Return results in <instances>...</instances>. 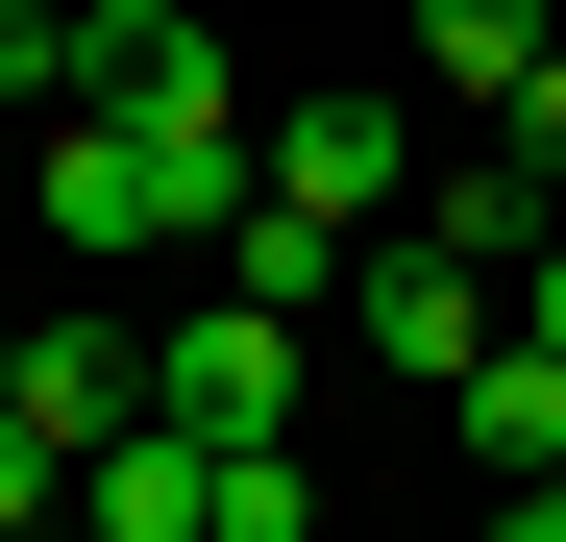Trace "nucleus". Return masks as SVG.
I'll return each instance as SVG.
<instances>
[{"label":"nucleus","mask_w":566,"mask_h":542,"mask_svg":"<svg viewBox=\"0 0 566 542\" xmlns=\"http://www.w3.org/2000/svg\"><path fill=\"white\" fill-rule=\"evenodd\" d=\"M222 296H271V321H296V296H345V222H296V198L247 173V222H222Z\"/></svg>","instance_id":"obj_9"},{"label":"nucleus","mask_w":566,"mask_h":542,"mask_svg":"<svg viewBox=\"0 0 566 542\" xmlns=\"http://www.w3.org/2000/svg\"><path fill=\"white\" fill-rule=\"evenodd\" d=\"M74 542H222V444L198 419H124L99 469H74Z\"/></svg>","instance_id":"obj_5"},{"label":"nucleus","mask_w":566,"mask_h":542,"mask_svg":"<svg viewBox=\"0 0 566 542\" xmlns=\"http://www.w3.org/2000/svg\"><path fill=\"white\" fill-rule=\"evenodd\" d=\"M25 542H74V518H25Z\"/></svg>","instance_id":"obj_15"},{"label":"nucleus","mask_w":566,"mask_h":542,"mask_svg":"<svg viewBox=\"0 0 566 542\" xmlns=\"http://www.w3.org/2000/svg\"><path fill=\"white\" fill-rule=\"evenodd\" d=\"M517 345H566V222H542V247H517Z\"/></svg>","instance_id":"obj_13"},{"label":"nucleus","mask_w":566,"mask_h":542,"mask_svg":"<svg viewBox=\"0 0 566 542\" xmlns=\"http://www.w3.org/2000/svg\"><path fill=\"white\" fill-rule=\"evenodd\" d=\"M0 25H74V0H0Z\"/></svg>","instance_id":"obj_14"},{"label":"nucleus","mask_w":566,"mask_h":542,"mask_svg":"<svg viewBox=\"0 0 566 542\" xmlns=\"http://www.w3.org/2000/svg\"><path fill=\"white\" fill-rule=\"evenodd\" d=\"M321 493H296V444H222V542H296Z\"/></svg>","instance_id":"obj_11"},{"label":"nucleus","mask_w":566,"mask_h":542,"mask_svg":"<svg viewBox=\"0 0 566 542\" xmlns=\"http://www.w3.org/2000/svg\"><path fill=\"white\" fill-rule=\"evenodd\" d=\"M345 321L395 345L419 395H468V371H493V345H517V321H493V271H468L443 222H395V247H345Z\"/></svg>","instance_id":"obj_2"},{"label":"nucleus","mask_w":566,"mask_h":542,"mask_svg":"<svg viewBox=\"0 0 566 542\" xmlns=\"http://www.w3.org/2000/svg\"><path fill=\"white\" fill-rule=\"evenodd\" d=\"M0 419H50L74 469H99V444L148 419V345H99V321H50V345H0Z\"/></svg>","instance_id":"obj_6"},{"label":"nucleus","mask_w":566,"mask_h":542,"mask_svg":"<svg viewBox=\"0 0 566 542\" xmlns=\"http://www.w3.org/2000/svg\"><path fill=\"white\" fill-rule=\"evenodd\" d=\"M148 419H198V444H271V419H296V321H271V296H198V321L148 345Z\"/></svg>","instance_id":"obj_4"},{"label":"nucleus","mask_w":566,"mask_h":542,"mask_svg":"<svg viewBox=\"0 0 566 542\" xmlns=\"http://www.w3.org/2000/svg\"><path fill=\"white\" fill-rule=\"evenodd\" d=\"M247 173H271L247 124H50V247H99V271L124 247H222Z\"/></svg>","instance_id":"obj_1"},{"label":"nucleus","mask_w":566,"mask_h":542,"mask_svg":"<svg viewBox=\"0 0 566 542\" xmlns=\"http://www.w3.org/2000/svg\"><path fill=\"white\" fill-rule=\"evenodd\" d=\"M443 419H468V444H493V469H566V345H493V371H468Z\"/></svg>","instance_id":"obj_10"},{"label":"nucleus","mask_w":566,"mask_h":542,"mask_svg":"<svg viewBox=\"0 0 566 542\" xmlns=\"http://www.w3.org/2000/svg\"><path fill=\"white\" fill-rule=\"evenodd\" d=\"M493 148H517V173H542V198H566V50H542V74H517V100H493Z\"/></svg>","instance_id":"obj_12"},{"label":"nucleus","mask_w":566,"mask_h":542,"mask_svg":"<svg viewBox=\"0 0 566 542\" xmlns=\"http://www.w3.org/2000/svg\"><path fill=\"white\" fill-rule=\"evenodd\" d=\"M74 124H247L198 0H74Z\"/></svg>","instance_id":"obj_3"},{"label":"nucleus","mask_w":566,"mask_h":542,"mask_svg":"<svg viewBox=\"0 0 566 542\" xmlns=\"http://www.w3.org/2000/svg\"><path fill=\"white\" fill-rule=\"evenodd\" d=\"M271 198L369 247V198H395V100H296V148H271Z\"/></svg>","instance_id":"obj_7"},{"label":"nucleus","mask_w":566,"mask_h":542,"mask_svg":"<svg viewBox=\"0 0 566 542\" xmlns=\"http://www.w3.org/2000/svg\"><path fill=\"white\" fill-rule=\"evenodd\" d=\"M542 50H566V0H419V74H443V100H517Z\"/></svg>","instance_id":"obj_8"}]
</instances>
